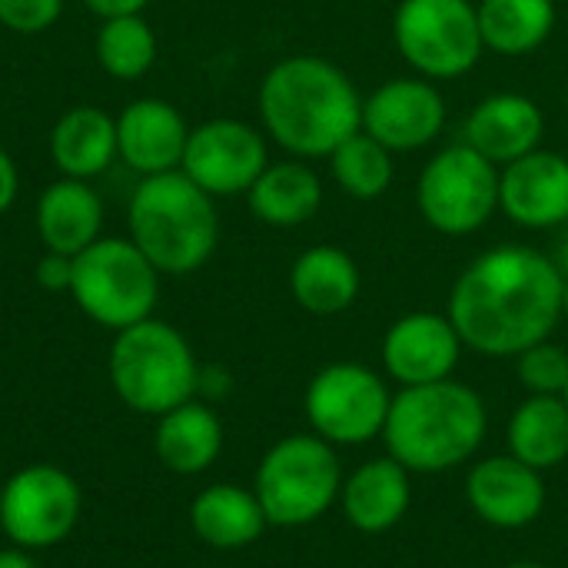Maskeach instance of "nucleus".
I'll list each match as a JSON object with an SVG mask.
<instances>
[{
	"mask_svg": "<svg viewBox=\"0 0 568 568\" xmlns=\"http://www.w3.org/2000/svg\"><path fill=\"white\" fill-rule=\"evenodd\" d=\"M63 13V0H0V23L13 33H43Z\"/></svg>",
	"mask_w": 568,
	"mask_h": 568,
	"instance_id": "7c9ffc66",
	"label": "nucleus"
},
{
	"mask_svg": "<svg viewBox=\"0 0 568 568\" xmlns=\"http://www.w3.org/2000/svg\"><path fill=\"white\" fill-rule=\"evenodd\" d=\"M70 296L97 326L120 333L153 316L160 300V273L130 236H100L73 256Z\"/></svg>",
	"mask_w": 568,
	"mask_h": 568,
	"instance_id": "0eeeda50",
	"label": "nucleus"
},
{
	"mask_svg": "<svg viewBox=\"0 0 568 568\" xmlns=\"http://www.w3.org/2000/svg\"><path fill=\"white\" fill-rule=\"evenodd\" d=\"M33 223L43 250L77 256L103 233V200L90 180L60 176L37 196Z\"/></svg>",
	"mask_w": 568,
	"mask_h": 568,
	"instance_id": "aec40b11",
	"label": "nucleus"
},
{
	"mask_svg": "<svg viewBox=\"0 0 568 568\" xmlns=\"http://www.w3.org/2000/svg\"><path fill=\"white\" fill-rule=\"evenodd\" d=\"M359 266L339 246H310L293 260L290 293L313 316H339L359 296Z\"/></svg>",
	"mask_w": 568,
	"mask_h": 568,
	"instance_id": "5701e85b",
	"label": "nucleus"
},
{
	"mask_svg": "<svg viewBox=\"0 0 568 568\" xmlns=\"http://www.w3.org/2000/svg\"><path fill=\"white\" fill-rule=\"evenodd\" d=\"M186 140L190 123L170 100L140 97L116 116V153L140 176L180 170Z\"/></svg>",
	"mask_w": 568,
	"mask_h": 568,
	"instance_id": "f3484780",
	"label": "nucleus"
},
{
	"mask_svg": "<svg viewBox=\"0 0 568 568\" xmlns=\"http://www.w3.org/2000/svg\"><path fill=\"white\" fill-rule=\"evenodd\" d=\"M70 280H73V256L63 253H43L37 260V283L47 293H70Z\"/></svg>",
	"mask_w": 568,
	"mask_h": 568,
	"instance_id": "2f4dec72",
	"label": "nucleus"
},
{
	"mask_svg": "<svg viewBox=\"0 0 568 568\" xmlns=\"http://www.w3.org/2000/svg\"><path fill=\"white\" fill-rule=\"evenodd\" d=\"M566 273L532 246H493L453 283L446 316L466 349L516 359L552 336L562 320Z\"/></svg>",
	"mask_w": 568,
	"mask_h": 568,
	"instance_id": "f257e3e1",
	"label": "nucleus"
},
{
	"mask_svg": "<svg viewBox=\"0 0 568 568\" xmlns=\"http://www.w3.org/2000/svg\"><path fill=\"white\" fill-rule=\"evenodd\" d=\"M463 133V143H469L479 156L496 166H509L513 160L539 150L546 116L539 103L526 93H493L473 106Z\"/></svg>",
	"mask_w": 568,
	"mask_h": 568,
	"instance_id": "a211bd4d",
	"label": "nucleus"
},
{
	"mask_svg": "<svg viewBox=\"0 0 568 568\" xmlns=\"http://www.w3.org/2000/svg\"><path fill=\"white\" fill-rule=\"evenodd\" d=\"M153 449L170 473L200 476L223 453V423L210 406L190 399L160 416Z\"/></svg>",
	"mask_w": 568,
	"mask_h": 568,
	"instance_id": "393cba45",
	"label": "nucleus"
},
{
	"mask_svg": "<svg viewBox=\"0 0 568 568\" xmlns=\"http://www.w3.org/2000/svg\"><path fill=\"white\" fill-rule=\"evenodd\" d=\"M343 489V466L336 446L316 433H296L266 449L256 466L253 493L276 529H303L320 523Z\"/></svg>",
	"mask_w": 568,
	"mask_h": 568,
	"instance_id": "423d86ee",
	"label": "nucleus"
},
{
	"mask_svg": "<svg viewBox=\"0 0 568 568\" xmlns=\"http://www.w3.org/2000/svg\"><path fill=\"white\" fill-rule=\"evenodd\" d=\"M562 320H568V276H566V296H562Z\"/></svg>",
	"mask_w": 568,
	"mask_h": 568,
	"instance_id": "e433bc0d",
	"label": "nucleus"
},
{
	"mask_svg": "<svg viewBox=\"0 0 568 568\" xmlns=\"http://www.w3.org/2000/svg\"><path fill=\"white\" fill-rule=\"evenodd\" d=\"M503 568H549V566H542V562H509V566H503Z\"/></svg>",
	"mask_w": 568,
	"mask_h": 568,
	"instance_id": "c9c22d12",
	"label": "nucleus"
},
{
	"mask_svg": "<svg viewBox=\"0 0 568 568\" xmlns=\"http://www.w3.org/2000/svg\"><path fill=\"white\" fill-rule=\"evenodd\" d=\"M190 526L200 542L220 552L246 549L266 532V513L253 489L216 483L206 486L190 506Z\"/></svg>",
	"mask_w": 568,
	"mask_h": 568,
	"instance_id": "4be33fe9",
	"label": "nucleus"
},
{
	"mask_svg": "<svg viewBox=\"0 0 568 568\" xmlns=\"http://www.w3.org/2000/svg\"><path fill=\"white\" fill-rule=\"evenodd\" d=\"M246 203L250 213L266 226H303L323 206V183L303 160L266 163V170L246 190Z\"/></svg>",
	"mask_w": 568,
	"mask_h": 568,
	"instance_id": "b1692460",
	"label": "nucleus"
},
{
	"mask_svg": "<svg viewBox=\"0 0 568 568\" xmlns=\"http://www.w3.org/2000/svg\"><path fill=\"white\" fill-rule=\"evenodd\" d=\"M516 376L529 396H562L568 386V349L542 339L516 356Z\"/></svg>",
	"mask_w": 568,
	"mask_h": 568,
	"instance_id": "c756f323",
	"label": "nucleus"
},
{
	"mask_svg": "<svg viewBox=\"0 0 568 568\" xmlns=\"http://www.w3.org/2000/svg\"><path fill=\"white\" fill-rule=\"evenodd\" d=\"M446 126V100L426 77H393L363 100V130L389 153H413Z\"/></svg>",
	"mask_w": 568,
	"mask_h": 568,
	"instance_id": "ddd939ff",
	"label": "nucleus"
},
{
	"mask_svg": "<svg viewBox=\"0 0 568 568\" xmlns=\"http://www.w3.org/2000/svg\"><path fill=\"white\" fill-rule=\"evenodd\" d=\"M329 170L346 196L376 200L393 183V153L366 130H356L329 153Z\"/></svg>",
	"mask_w": 568,
	"mask_h": 568,
	"instance_id": "c85d7f7f",
	"label": "nucleus"
},
{
	"mask_svg": "<svg viewBox=\"0 0 568 568\" xmlns=\"http://www.w3.org/2000/svg\"><path fill=\"white\" fill-rule=\"evenodd\" d=\"M509 456L549 473L568 459V406L562 396H526L506 426Z\"/></svg>",
	"mask_w": 568,
	"mask_h": 568,
	"instance_id": "a878e982",
	"label": "nucleus"
},
{
	"mask_svg": "<svg viewBox=\"0 0 568 568\" xmlns=\"http://www.w3.org/2000/svg\"><path fill=\"white\" fill-rule=\"evenodd\" d=\"M416 203L423 220L443 236H469L499 210V166L469 143L439 150L419 173Z\"/></svg>",
	"mask_w": 568,
	"mask_h": 568,
	"instance_id": "1a4fd4ad",
	"label": "nucleus"
},
{
	"mask_svg": "<svg viewBox=\"0 0 568 568\" xmlns=\"http://www.w3.org/2000/svg\"><path fill=\"white\" fill-rule=\"evenodd\" d=\"M87 10H93L100 20H110V17H126V13H143L150 0H83Z\"/></svg>",
	"mask_w": 568,
	"mask_h": 568,
	"instance_id": "72a5a7b5",
	"label": "nucleus"
},
{
	"mask_svg": "<svg viewBox=\"0 0 568 568\" xmlns=\"http://www.w3.org/2000/svg\"><path fill=\"white\" fill-rule=\"evenodd\" d=\"M469 509L493 529H526L546 509V479L539 469L519 463L516 456L479 459L466 476Z\"/></svg>",
	"mask_w": 568,
	"mask_h": 568,
	"instance_id": "2eb2a0df",
	"label": "nucleus"
},
{
	"mask_svg": "<svg viewBox=\"0 0 568 568\" xmlns=\"http://www.w3.org/2000/svg\"><path fill=\"white\" fill-rule=\"evenodd\" d=\"M270 150L266 136L233 116H216L190 130L180 170L213 200L246 196L256 176L266 170Z\"/></svg>",
	"mask_w": 568,
	"mask_h": 568,
	"instance_id": "f8f14e48",
	"label": "nucleus"
},
{
	"mask_svg": "<svg viewBox=\"0 0 568 568\" xmlns=\"http://www.w3.org/2000/svg\"><path fill=\"white\" fill-rule=\"evenodd\" d=\"M260 120L270 140L290 156L316 160L363 130V97L346 70L326 57L296 53L266 70Z\"/></svg>",
	"mask_w": 568,
	"mask_h": 568,
	"instance_id": "f03ea898",
	"label": "nucleus"
},
{
	"mask_svg": "<svg viewBox=\"0 0 568 568\" xmlns=\"http://www.w3.org/2000/svg\"><path fill=\"white\" fill-rule=\"evenodd\" d=\"M393 393L386 379L363 363L323 366L303 396L310 429L329 446H366L383 436Z\"/></svg>",
	"mask_w": 568,
	"mask_h": 568,
	"instance_id": "9d476101",
	"label": "nucleus"
},
{
	"mask_svg": "<svg viewBox=\"0 0 568 568\" xmlns=\"http://www.w3.org/2000/svg\"><path fill=\"white\" fill-rule=\"evenodd\" d=\"M393 40L426 80H456L486 50L476 3L469 0H403L393 17Z\"/></svg>",
	"mask_w": 568,
	"mask_h": 568,
	"instance_id": "6e6552de",
	"label": "nucleus"
},
{
	"mask_svg": "<svg viewBox=\"0 0 568 568\" xmlns=\"http://www.w3.org/2000/svg\"><path fill=\"white\" fill-rule=\"evenodd\" d=\"M413 506V473L393 456L366 459L356 466L339 489V509L356 532L383 536L396 529Z\"/></svg>",
	"mask_w": 568,
	"mask_h": 568,
	"instance_id": "6ab92c4d",
	"label": "nucleus"
},
{
	"mask_svg": "<svg viewBox=\"0 0 568 568\" xmlns=\"http://www.w3.org/2000/svg\"><path fill=\"white\" fill-rule=\"evenodd\" d=\"M126 226L133 246L163 276H186L210 263L220 243V216L213 196L183 170L140 176L130 193Z\"/></svg>",
	"mask_w": 568,
	"mask_h": 568,
	"instance_id": "20e7f679",
	"label": "nucleus"
},
{
	"mask_svg": "<svg viewBox=\"0 0 568 568\" xmlns=\"http://www.w3.org/2000/svg\"><path fill=\"white\" fill-rule=\"evenodd\" d=\"M562 399H566V406H568V386H566V393H562Z\"/></svg>",
	"mask_w": 568,
	"mask_h": 568,
	"instance_id": "4c0bfd02",
	"label": "nucleus"
},
{
	"mask_svg": "<svg viewBox=\"0 0 568 568\" xmlns=\"http://www.w3.org/2000/svg\"><path fill=\"white\" fill-rule=\"evenodd\" d=\"M93 53L103 73H110L113 80H136L156 60V33L143 13L110 17L100 20Z\"/></svg>",
	"mask_w": 568,
	"mask_h": 568,
	"instance_id": "cd10ccee",
	"label": "nucleus"
},
{
	"mask_svg": "<svg viewBox=\"0 0 568 568\" xmlns=\"http://www.w3.org/2000/svg\"><path fill=\"white\" fill-rule=\"evenodd\" d=\"M489 429L483 396L459 383L439 379L426 386H403L393 396L383 429L386 456L413 476H439L469 463Z\"/></svg>",
	"mask_w": 568,
	"mask_h": 568,
	"instance_id": "7ed1b4c3",
	"label": "nucleus"
},
{
	"mask_svg": "<svg viewBox=\"0 0 568 568\" xmlns=\"http://www.w3.org/2000/svg\"><path fill=\"white\" fill-rule=\"evenodd\" d=\"M80 523V486L60 466H23L0 489V529L27 552L60 546Z\"/></svg>",
	"mask_w": 568,
	"mask_h": 568,
	"instance_id": "9b49d317",
	"label": "nucleus"
},
{
	"mask_svg": "<svg viewBox=\"0 0 568 568\" xmlns=\"http://www.w3.org/2000/svg\"><path fill=\"white\" fill-rule=\"evenodd\" d=\"M116 156V116L100 106H70L50 130V160L60 176L93 180Z\"/></svg>",
	"mask_w": 568,
	"mask_h": 568,
	"instance_id": "412c9836",
	"label": "nucleus"
},
{
	"mask_svg": "<svg viewBox=\"0 0 568 568\" xmlns=\"http://www.w3.org/2000/svg\"><path fill=\"white\" fill-rule=\"evenodd\" d=\"M463 339L446 313H406L383 336V369L399 386L453 379L463 359Z\"/></svg>",
	"mask_w": 568,
	"mask_h": 568,
	"instance_id": "4468645a",
	"label": "nucleus"
},
{
	"mask_svg": "<svg viewBox=\"0 0 568 568\" xmlns=\"http://www.w3.org/2000/svg\"><path fill=\"white\" fill-rule=\"evenodd\" d=\"M476 17L486 50L499 57H526L556 30L552 0H479Z\"/></svg>",
	"mask_w": 568,
	"mask_h": 568,
	"instance_id": "bb28decb",
	"label": "nucleus"
},
{
	"mask_svg": "<svg viewBox=\"0 0 568 568\" xmlns=\"http://www.w3.org/2000/svg\"><path fill=\"white\" fill-rule=\"evenodd\" d=\"M0 568H40L33 559H30V552L27 549H3L0 552Z\"/></svg>",
	"mask_w": 568,
	"mask_h": 568,
	"instance_id": "f704fd0d",
	"label": "nucleus"
},
{
	"mask_svg": "<svg viewBox=\"0 0 568 568\" xmlns=\"http://www.w3.org/2000/svg\"><path fill=\"white\" fill-rule=\"evenodd\" d=\"M499 210L526 230L568 223V160L556 150H532L499 170Z\"/></svg>",
	"mask_w": 568,
	"mask_h": 568,
	"instance_id": "dca6fc26",
	"label": "nucleus"
},
{
	"mask_svg": "<svg viewBox=\"0 0 568 568\" xmlns=\"http://www.w3.org/2000/svg\"><path fill=\"white\" fill-rule=\"evenodd\" d=\"M17 190H20V173H17V163L13 156L0 146V216L13 206L17 200Z\"/></svg>",
	"mask_w": 568,
	"mask_h": 568,
	"instance_id": "473e14b6",
	"label": "nucleus"
},
{
	"mask_svg": "<svg viewBox=\"0 0 568 568\" xmlns=\"http://www.w3.org/2000/svg\"><path fill=\"white\" fill-rule=\"evenodd\" d=\"M110 383L133 413L163 416L193 399L200 366L186 336L150 316L116 333L110 346Z\"/></svg>",
	"mask_w": 568,
	"mask_h": 568,
	"instance_id": "39448f33",
	"label": "nucleus"
}]
</instances>
